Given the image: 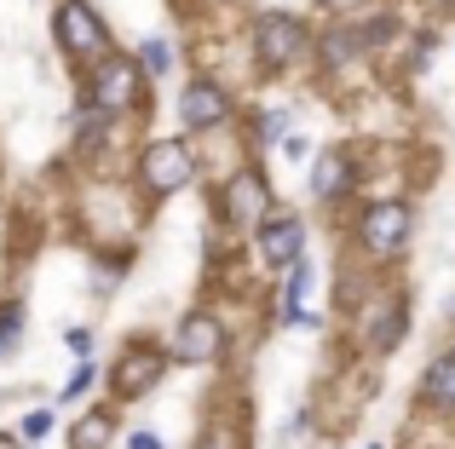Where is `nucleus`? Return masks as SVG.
Returning a JSON list of instances; mask_svg holds the SVG:
<instances>
[{
    "label": "nucleus",
    "instance_id": "f257e3e1",
    "mask_svg": "<svg viewBox=\"0 0 455 449\" xmlns=\"http://www.w3.org/2000/svg\"><path fill=\"white\" fill-rule=\"evenodd\" d=\"M52 41H58V52H64L69 64H81V69L99 64V58L110 52V29H104V18H99L92 0H58Z\"/></svg>",
    "mask_w": 455,
    "mask_h": 449
},
{
    "label": "nucleus",
    "instance_id": "f03ea898",
    "mask_svg": "<svg viewBox=\"0 0 455 449\" xmlns=\"http://www.w3.org/2000/svg\"><path fill=\"white\" fill-rule=\"evenodd\" d=\"M87 104L104 110V115H133L139 104H145V69H139V58L104 52L87 75Z\"/></svg>",
    "mask_w": 455,
    "mask_h": 449
},
{
    "label": "nucleus",
    "instance_id": "7ed1b4c3",
    "mask_svg": "<svg viewBox=\"0 0 455 449\" xmlns=\"http://www.w3.org/2000/svg\"><path fill=\"white\" fill-rule=\"evenodd\" d=\"M190 179H196V150H190L185 138H150V145L139 150V191L156 196V202L185 191Z\"/></svg>",
    "mask_w": 455,
    "mask_h": 449
},
{
    "label": "nucleus",
    "instance_id": "20e7f679",
    "mask_svg": "<svg viewBox=\"0 0 455 449\" xmlns=\"http://www.w3.org/2000/svg\"><path fill=\"white\" fill-rule=\"evenodd\" d=\"M162 374H167V351L150 346V340H133V346L116 358V369H110V398L116 404H139L145 392L162 386Z\"/></svg>",
    "mask_w": 455,
    "mask_h": 449
},
{
    "label": "nucleus",
    "instance_id": "39448f33",
    "mask_svg": "<svg viewBox=\"0 0 455 449\" xmlns=\"http://www.w3.org/2000/svg\"><path fill=\"white\" fill-rule=\"evenodd\" d=\"M220 214H225V224H236V231H248V224L266 219L271 214L266 173H259V168H236L231 179H225V191H220Z\"/></svg>",
    "mask_w": 455,
    "mask_h": 449
},
{
    "label": "nucleus",
    "instance_id": "423d86ee",
    "mask_svg": "<svg viewBox=\"0 0 455 449\" xmlns=\"http://www.w3.org/2000/svg\"><path fill=\"white\" fill-rule=\"evenodd\" d=\"M300 52H306V23L300 18H289V12L254 18V58H259V69H283Z\"/></svg>",
    "mask_w": 455,
    "mask_h": 449
},
{
    "label": "nucleus",
    "instance_id": "0eeeda50",
    "mask_svg": "<svg viewBox=\"0 0 455 449\" xmlns=\"http://www.w3.org/2000/svg\"><path fill=\"white\" fill-rule=\"evenodd\" d=\"M179 122H185L190 133H220V127L231 122V92H225L220 81L196 75L185 92H179Z\"/></svg>",
    "mask_w": 455,
    "mask_h": 449
},
{
    "label": "nucleus",
    "instance_id": "6e6552de",
    "mask_svg": "<svg viewBox=\"0 0 455 449\" xmlns=\"http://www.w3.org/2000/svg\"><path fill=\"white\" fill-rule=\"evenodd\" d=\"M173 358L179 363H220L225 358V323L213 311H185L173 335Z\"/></svg>",
    "mask_w": 455,
    "mask_h": 449
},
{
    "label": "nucleus",
    "instance_id": "1a4fd4ad",
    "mask_svg": "<svg viewBox=\"0 0 455 449\" xmlns=\"http://www.w3.org/2000/svg\"><path fill=\"white\" fill-rule=\"evenodd\" d=\"M254 231H259V265H271V271H289L294 259L306 254V224L294 214H277V208H271Z\"/></svg>",
    "mask_w": 455,
    "mask_h": 449
},
{
    "label": "nucleus",
    "instance_id": "9d476101",
    "mask_svg": "<svg viewBox=\"0 0 455 449\" xmlns=\"http://www.w3.org/2000/svg\"><path fill=\"white\" fill-rule=\"evenodd\" d=\"M410 224L415 219H410V208H403V202H375L363 219H357V242H363L369 254L387 259V254H398V248L410 242Z\"/></svg>",
    "mask_w": 455,
    "mask_h": 449
},
{
    "label": "nucleus",
    "instance_id": "9b49d317",
    "mask_svg": "<svg viewBox=\"0 0 455 449\" xmlns=\"http://www.w3.org/2000/svg\"><path fill=\"white\" fill-rule=\"evenodd\" d=\"M311 191L323 196V202H334V196H346L352 191V161L340 156V150H329V156L311 168Z\"/></svg>",
    "mask_w": 455,
    "mask_h": 449
},
{
    "label": "nucleus",
    "instance_id": "f8f14e48",
    "mask_svg": "<svg viewBox=\"0 0 455 449\" xmlns=\"http://www.w3.org/2000/svg\"><path fill=\"white\" fill-rule=\"evenodd\" d=\"M421 398L433 409H455V351H444V358L421 374Z\"/></svg>",
    "mask_w": 455,
    "mask_h": 449
},
{
    "label": "nucleus",
    "instance_id": "ddd939ff",
    "mask_svg": "<svg viewBox=\"0 0 455 449\" xmlns=\"http://www.w3.org/2000/svg\"><path fill=\"white\" fill-rule=\"evenodd\" d=\"M403 328H410L403 305L398 300H380V323H369V351H392L403 340Z\"/></svg>",
    "mask_w": 455,
    "mask_h": 449
},
{
    "label": "nucleus",
    "instance_id": "4468645a",
    "mask_svg": "<svg viewBox=\"0 0 455 449\" xmlns=\"http://www.w3.org/2000/svg\"><path fill=\"white\" fill-rule=\"evenodd\" d=\"M110 432H116V415H110V409H92V415L76 421L69 449H110Z\"/></svg>",
    "mask_w": 455,
    "mask_h": 449
},
{
    "label": "nucleus",
    "instance_id": "2eb2a0df",
    "mask_svg": "<svg viewBox=\"0 0 455 449\" xmlns=\"http://www.w3.org/2000/svg\"><path fill=\"white\" fill-rule=\"evenodd\" d=\"M306 288H311V259L300 254V259H294V265H289V288H283V323H311V317L300 311Z\"/></svg>",
    "mask_w": 455,
    "mask_h": 449
},
{
    "label": "nucleus",
    "instance_id": "dca6fc26",
    "mask_svg": "<svg viewBox=\"0 0 455 449\" xmlns=\"http://www.w3.org/2000/svg\"><path fill=\"white\" fill-rule=\"evenodd\" d=\"M18 335H23V305L6 300V305H0V358L18 351Z\"/></svg>",
    "mask_w": 455,
    "mask_h": 449
},
{
    "label": "nucleus",
    "instance_id": "f3484780",
    "mask_svg": "<svg viewBox=\"0 0 455 449\" xmlns=\"http://www.w3.org/2000/svg\"><path fill=\"white\" fill-rule=\"evenodd\" d=\"M139 69L167 75V69H173V46H167V41H145V46H139Z\"/></svg>",
    "mask_w": 455,
    "mask_h": 449
},
{
    "label": "nucleus",
    "instance_id": "a211bd4d",
    "mask_svg": "<svg viewBox=\"0 0 455 449\" xmlns=\"http://www.w3.org/2000/svg\"><path fill=\"white\" fill-rule=\"evenodd\" d=\"M190 449H243V438H236L231 427H220V421H213V427H202V438L190 444Z\"/></svg>",
    "mask_w": 455,
    "mask_h": 449
},
{
    "label": "nucleus",
    "instance_id": "6ab92c4d",
    "mask_svg": "<svg viewBox=\"0 0 455 449\" xmlns=\"http://www.w3.org/2000/svg\"><path fill=\"white\" fill-rule=\"evenodd\" d=\"M52 432V409H35V415H23V438H46Z\"/></svg>",
    "mask_w": 455,
    "mask_h": 449
},
{
    "label": "nucleus",
    "instance_id": "aec40b11",
    "mask_svg": "<svg viewBox=\"0 0 455 449\" xmlns=\"http://www.w3.org/2000/svg\"><path fill=\"white\" fill-rule=\"evenodd\" d=\"M259 122H266V127H259V138H266V145H277V138H283V133H289V115H283V110H271V115H259Z\"/></svg>",
    "mask_w": 455,
    "mask_h": 449
},
{
    "label": "nucleus",
    "instance_id": "412c9836",
    "mask_svg": "<svg viewBox=\"0 0 455 449\" xmlns=\"http://www.w3.org/2000/svg\"><path fill=\"white\" fill-rule=\"evenodd\" d=\"M87 386H92V369H87V363H81V369H76V374H69V386H64V398H81V392H87Z\"/></svg>",
    "mask_w": 455,
    "mask_h": 449
},
{
    "label": "nucleus",
    "instance_id": "4be33fe9",
    "mask_svg": "<svg viewBox=\"0 0 455 449\" xmlns=\"http://www.w3.org/2000/svg\"><path fill=\"white\" fill-rule=\"evenodd\" d=\"M127 449H162V438H156V432H145V427H139V432H127Z\"/></svg>",
    "mask_w": 455,
    "mask_h": 449
},
{
    "label": "nucleus",
    "instance_id": "5701e85b",
    "mask_svg": "<svg viewBox=\"0 0 455 449\" xmlns=\"http://www.w3.org/2000/svg\"><path fill=\"white\" fill-rule=\"evenodd\" d=\"M69 351H76V358H87V346H92V335H87V328H69Z\"/></svg>",
    "mask_w": 455,
    "mask_h": 449
},
{
    "label": "nucleus",
    "instance_id": "b1692460",
    "mask_svg": "<svg viewBox=\"0 0 455 449\" xmlns=\"http://www.w3.org/2000/svg\"><path fill=\"white\" fill-rule=\"evenodd\" d=\"M317 6H329V12H352L357 0H317Z\"/></svg>",
    "mask_w": 455,
    "mask_h": 449
},
{
    "label": "nucleus",
    "instance_id": "393cba45",
    "mask_svg": "<svg viewBox=\"0 0 455 449\" xmlns=\"http://www.w3.org/2000/svg\"><path fill=\"white\" fill-rule=\"evenodd\" d=\"M0 449H23L18 438H12V432H0Z\"/></svg>",
    "mask_w": 455,
    "mask_h": 449
},
{
    "label": "nucleus",
    "instance_id": "a878e982",
    "mask_svg": "<svg viewBox=\"0 0 455 449\" xmlns=\"http://www.w3.org/2000/svg\"><path fill=\"white\" fill-rule=\"evenodd\" d=\"M438 6H455V0H438Z\"/></svg>",
    "mask_w": 455,
    "mask_h": 449
},
{
    "label": "nucleus",
    "instance_id": "bb28decb",
    "mask_svg": "<svg viewBox=\"0 0 455 449\" xmlns=\"http://www.w3.org/2000/svg\"><path fill=\"white\" fill-rule=\"evenodd\" d=\"M369 449H380V444H369Z\"/></svg>",
    "mask_w": 455,
    "mask_h": 449
}]
</instances>
